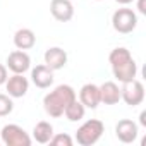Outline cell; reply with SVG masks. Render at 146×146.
<instances>
[{
  "instance_id": "8fae6325",
  "label": "cell",
  "mask_w": 146,
  "mask_h": 146,
  "mask_svg": "<svg viewBox=\"0 0 146 146\" xmlns=\"http://www.w3.org/2000/svg\"><path fill=\"white\" fill-rule=\"evenodd\" d=\"M67 64V52L60 46H52L45 52V65L52 70H60Z\"/></svg>"
},
{
  "instance_id": "8992f818",
  "label": "cell",
  "mask_w": 146,
  "mask_h": 146,
  "mask_svg": "<svg viewBox=\"0 0 146 146\" xmlns=\"http://www.w3.org/2000/svg\"><path fill=\"white\" fill-rule=\"evenodd\" d=\"M7 67L14 74H24V72L31 67V58L24 50H14L7 57Z\"/></svg>"
},
{
  "instance_id": "3957f363",
  "label": "cell",
  "mask_w": 146,
  "mask_h": 146,
  "mask_svg": "<svg viewBox=\"0 0 146 146\" xmlns=\"http://www.w3.org/2000/svg\"><path fill=\"white\" fill-rule=\"evenodd\" d=\"M112 26L117 33L120 35H129L136 29L137 26V16L132 9H127V7H122V9H117L112 16Z\"/></svg>"
},
{
  "instance_id": "2e32d148",
  "label": "cell",
  "mask_w": 146,
  "mask_h": 146,
  "mask_svg": "<svg viewBox=\"0 0 146 146\" xmlns=\"http://www.w3.org/2000/svg\"><path fill=\"white\" fill-rule=\"evenodd\" d=\"M52 136H53V125H52L50 122L41 120V122H38V124L35 125V129H33V139H35L36 143H40V144L50 143Z\"/></svg>"
},
{
  "instance_id": "d4e9b609",
  "label": "cell",
  "mask_w": 146,
  "mask_h": 146,
  "mask_svg": "<svg viewBox=\"0 0 146 146\" xmlns=\"http://www.w3.org/2000/svg\"><path fill=\"white\" fill-rule=\"evenodd\" d=\"M96 2H100V0H96Z\"/></svg>"
},
{
  "instance_id": "7a4b0ae2",
  "label": "cell",
  "mask_w": 146,
  "mask_h": 146,
  "mask_svg": "<svg viewBox=\"0 0 146 146\" xmlns=\"http://www.w3.org/2000/svg\"><path fill=\"white\" fill-rule=\"evenodd\" d=\"M105 132V125L102 120L98 119H91V120H86L76 132V141L78 144L81 146H91L95 144Z\"/></svg>"
},
{
  "instance_id": "7c38bea8",
  "label": "cell",
  "mask_w": 146,
  "mask_h": 146,
  "mask_svg": "<svg viewBox=\"0 0 146 146\" xmlns=\"http://www.w3.org/2000/svg\"><path fill=\"white\" fill-rule=\"evenodd\" d=\"M79 102L86 107V108H91L95 110L98 105H100V88L93 83H88L81 88L79 91Z\"/></svg>"
},
{
  "instance_id": "9c48e42d",
  "label": "cell",
  "mask_w": 146,
  "mask_h": 146,
  "mask_svg": "<svg viewBox=\"0 0 146 146\" xmlns=\"http://www.w3.org/2000/svg\"><path fill=\"white\" fill-rule=\"evenodd\" d=\"M5 88H7V93L11 98H23L29 90V81L23 74H14V76L7 78Z\"/></svg>"
},
{
  "instance_id": "277c9868",
  "label": "cell",
  "mask_w": 146,
  "mask_h": 146,
  "mask_svg": "<svg viewBox=\"0 0 146 146\" xmlns=\"http://www.w3.org/2000/svg\"><path fill=\"white\" fill-rule=\"evenodd\" d=\"M2 143L5 146H29L31 144V137L29 134L17 124H7L2 127L0 132Z\"/></svg>"
},
{
  "instance_id": "cb8c5ba5",
  "label": "cell",
  "mask_w": 146,
  "mask_h": 146,
  "mask_svg": "<svg viewBox=\"0 0 146 146\" xmlns=\"http://www.w3.org/2000/svg\"><path fill=\"white\" fill-rule=\"evenodd\" d=\"M141 124L146 125V112H141Z\"/></svg>"
},
{
  "instance_id": "6da1fadb",
  "label": "cell",
  "mask_w": 146,
  "mask_h": 146,
  "mask_svg": "<svg viewBox=\"0 0 146 146\" xmlns=\"http://www.w3.org/2000/svg\"><path fill=\"white\" fill-rule=\"evenodd\" d=\"M76 100V91L69 84H60L57 86L53 91H50L48 95H45L43 98V107L45 112L50 117H62L65 107Z\"/></svg>"
},
{
  "instance_id": "e0dca14e",
  "label": "cell",
  "mask_w": 146,
  "mask_h": 146,
  "mask_svg": "<svg viewBox=\"0 0 146 146\" xmlns=\"http://www.w3.org/2000/svg\"><path fill=\"white\" fill-rule=\"evenodd\" d=\"M84 113H86V107L81 102H78V98L74 102H70L65 107V110H64V115L70 122H79V120H83L84 119Z\"/></svg>"
},
{
  "instance_id": "9a60e30c",
  "label": "cell",
  "mask_w": 146,
  "mask_h": 146,
  "mask_svg": "<svg viewBox=\"0 0 146 146\" xmlns=\"http://www.w3.org/2000/svg\"><path fill=\"white\" fill-rule=\"evenodd\" d=\"M14 45L17 50H29L36 45V36L29 28H21L14 35Z\"/></svg>"
},
{
  "instance_id": "7402d4cb",
  "label": "cell",
  "mask_w": 146,
  "mask_h": 146,
  "mask_svg": "<svg viewBox=\"0 0 146 146\" xmlns=\"http://www.w3.org/2000/svg\"><path fill=\"white\" fill-rule=\"evenodd\" d=\"M137 11H139L141 14H146V7H144V0H139V2H137Z\"/></svg>"
},
{
  "instance_id": "44dd1931",
  "label": "cell",
  "mask_w": 146,
  "mask_h": 146,
  "mask_svg": "<svg viewBox=\"0 0 146 146\" xmlns=\"http://www.w3.org/2000/svg\"><path fill=\"white\" fill-rule=\"evenodd\" d=\"M7 78H9V76H7V67L0 64V86H2V84H5Z\"/></svg>"
},
{
  "instance_id": "30bf717a",
  "label": "cell",
  "mask_w": 146,
  "mask_h": 146,
  "mask_svg": "<svg viewBox=\"0 0 146 146\" xmlns=\"http://www.w3.org/2000/svg\"><path fill=\"white\" fill-rule=\"evenodd\" d=\"M31 81L36 88L40 90H46L53 84V70L50 67H46L45 64L41 65H36L33 70H31Z\"/></svg>"
},
{
  "instance_id": "603a6c76",
  "label": "cell",
  "mask_w": 146,
  "mask_h": 146,
  "mask_svg": "<svg viewBox=\"0 0 146 146\" xmlns=\"http://www.w3.org/2000/svg\"><path fill=\"white\" fill-rule=\"evenodd\" d=\"M117 4H120V5H127V4H131V2H134V0H115Z\"/></svg>"
},
{
  "instance_id": "ba28073f",
  "label": "cell",
  "mask_w": 146,
  "mask_h": 146,
  "mask_svg": "<svg viewBox=\"0 0 146 146\" xmlns=\"http://www.w3.org/2000/svg\"><path fill=\"white\" fill-rule=\"evenodd\" d=\"M50 12L58 23H67L74 17V5L70 0H52Z\"/></svg>"
},
{
  "instance_id": "52a82bcc",
  "label": "cell",
  "mask_w": 146,
  "mask_h": 146,
  "mask_svg": "<svg viewBox=\"0 0 146 146\" xmlns=\"http://www.w3.org/2000/svg\"><path fill=\"white\" fill-rule=\"evenodd\" d=\"M115 136L120 143H134L137 137V124L131 119H122L115 125Z\"/></svg>"
},
{
  "instance_id": "5b68a950",
  "label": "cell",
  "mask_w": 146,
  "mask_h": 146,
  "mask_svg": "<svg viewBox=\"0 0 146 146\" xmlns=\"http://www.w3.org/2000/svg\"><path fill=\"white\" fill-rule=\"evenodd\" d=\"M120 100H124L129 107H137L143 103L144 100V86L141 81H137L136 78L132 81L122 83L120 88Z\"/></svg>"
},
{
  "instance_id": "ffe728a7",
  "label": "cell",
  "mask_w": 146,
  "mask_h": 146,
  "mask_svg": "<svg viewBox=\"0 0 146 146\" xmlns=\"http://www.w3.org/2000/svg\"><path fill=\"white\" fill-rule=\"evenodd\" d=\"M50 143L52 144H55V146H72V137L69 136V134H53L52 136V139H50Z\"/></svg>"
},
{
  "instance_id": "4fadbf2b",
  "label": "cell",
  "mask_w": 146,
  "mask_h": 146,
  "mask_svg": "<svg viewBox=\"0 0 146 146\" xmlns=\"http://www.w3.org/2000/svg\"><path fill=\"white\" fill-rule=\"evenodd\" d=\"M113 70V78L120 83H127V81H132L137 74V64L134 62V58L117 65V67H112Z\"/></svg>"
},
{
  "instance_id": "d6986e66",
  "label": "cell",
  "mask_w": 146,
  "mask_h": 146,
  "mask_svg": "<svg viewBox=\"0 0 146 146\" xmlns=\"http://www.w3.org/2000/svg\"><path fill=\"white\" fill-rule=\"evenodd\" d=\"M14 110V102L9 95H2L0 93V117H7L9 113H12Z\"/></svg>"
},
{
  "instance_id": "ac0fdd59",
  "label": "cell",
  "mask_w": 146,
  "mask_h": 146,
  "mask_svg": "<svg viewBox=\"0 0 146 146\" xmlns=\"http://www.w3.org/2000/svg\"><path fill=\"white\" fill-rule=\"evenodd\" d=\"M131 58H132L131 52H129L127 48H124V46L113 48V50L110 52V55H108V62H110L112 67H117V65H120V64H124V62H127V60H131Z\"/></svg>"
},
{
  "instance_id": "5bb4252c",
  "label": "cell",
  "mask_w": 146,
  "mask_h": 146,
  "mask_svg": "<svg viewBox=\"0 0 146 146\" xmlns=\"http://www.w3.org/2000/svg\"><path fill=\"white\" fill-rule=\"evenodd\" d=\"M98 88H100V103L115 105L120 102V88L113 81H107Z\"/></svg>"
}]
</instances>
